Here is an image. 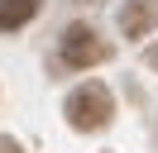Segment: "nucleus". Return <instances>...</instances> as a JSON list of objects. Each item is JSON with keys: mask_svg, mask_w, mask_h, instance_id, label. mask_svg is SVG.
<instances>
[{"mask_svg": "<svg viewBox=\"0 0 158 153\" xmlns=\"http://www.w3.org/2000/svg\"><path fill=\"white\" fill-rule=\"evenodd\" d=\"M110 115H115V101L101 81H86L67 96V124L72 129H106Z\"/></svg>", "mask_w": 158, "mask_h": 153, "instance_id": "f257e3e1", "label": "nucleus"}, {"mask_svg": "<svg viewBox=\"0 0 158 153\" xmlns=\"http://www.w3.org/2000/svg\"><path fill=\"white\" fill-rule=\"evenodd\" d=\"M106 57H110V48H106V38L91 24H72L67 34H62V62L67 67H96V62H106Z\"/></svg>", "mask_w": 158, "mask_h": 153, "instance_id": "f03ea898", "label": "nucleus"}, {"mask_svg": "<svg viewBox=\"0 0 158 153\" xmlns=\"http://www.w3.org/2000/svg\"><path fill=\"white\" fill-rule=\"evenodd\" d=\"M0 153H24V148H19L15 139H0Z\"/></svg>", "mask_w": 158, "mask_h": 153, "instance_id": "39448f33", "label": "nucleus"}, {"mask_svg": "<svg viewBox=\"0 0 158 153\" xmlns=\"http://www.w3.org/2000/svg\"><path fill=\"white\" fill-rule=\"evenodd\" d=\"M39 0H0V29H19L24 19H34Z\"/></svg>", "mask_w": 158, "mask_h": 153, "instance_id": "20e7f679", "label": "nucleus"}, {"mask_svg": "<svg viewBox=\"0 0 158 153\" xmlns=\"http://www.w3.org/2000/svg\"><path fill=\"white\" fill-rule=\"evenodd\" d=\"M158 24V5L153 0H134V5L120 14V29H125V38H144V29Z\"/></svg>", "mask_w": 158, "mask_h": 153, "instance_id": "7ed1b4c3", "label": "nucleus"}, {"mask_svg": "<svg viewBox=\"0 0 158 153\" xmlns=\"http://www.w3.org/2000/svg\"><path fill=\"white\" fill-rule=\"evenodd\" d=\"M148 67H158V43H153V48H148Z\"/></svg>", "mask_w": 158, "mask_h": 153, "instance_id": "423d86ee", "label": "nucleus"}]
</instances>
